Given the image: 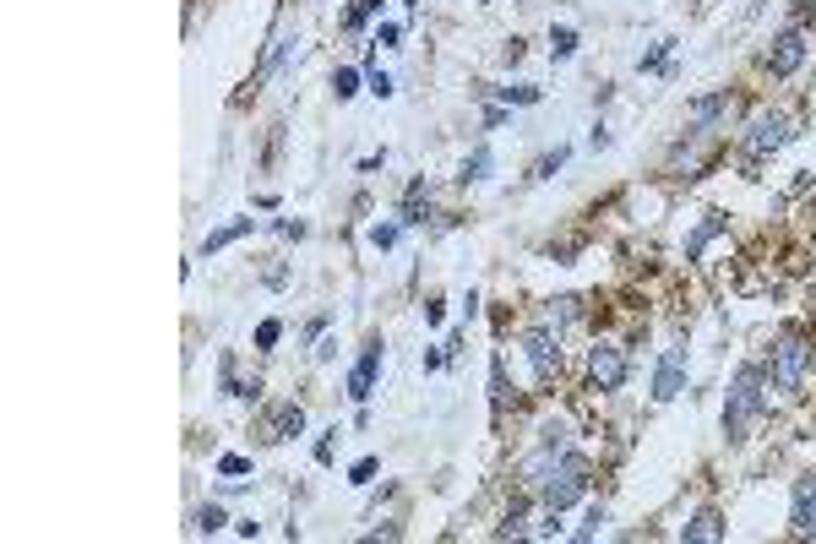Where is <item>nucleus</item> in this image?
<instances>
[{
  "label": "nucleus",
  "instance_id": "f257e3e1",
  "mask_svg": "<svg viewBox=\"0 0 816 544\" xmlns=\"http://www.w3.org/2000/svg\"><path fill=\"white\" fill-rule=\"evenodd\" d=\"M768 414V370L762 365H740L735 381H729V398H724V436L729 441H746L751 425Z\"/></svg>",
  "mask_w": 816,
  "mask_h": 544
},
{
  "label": "nucleus",
  "instance_id": "f03ea898",
  "mask_svg": "<svg viewBox=\"0 0 816 544\" xmlns=\"http://www.w3.org/2000/svg\"><path fill=\"white\" fill-rule=\"evenodd\" d=\"M588 485H593V463L583 452H561V457H555V468L544 474V485H539L544 512H566V506H577L588 496Z\"/></svg>",
  "mask_w": 816,
  "mask_h": 544
},
{
  "label": "nucleus",
  "instance_id": "7ed1b4c3",
  "mask_svg": "<svg viewBox=\"0 0 816 544\" xmlns=\"http://www.w3.org/2000/svg\"><path fill=\"white\" fill-rule=\"evenodd\" d=\"M811 365H816V349L800 332H784V338L773 343V360H768V376H773V387L778 392H806V381H811Z\"/></svg>",
  "mask_w": 816,
  "mask_h": 544
},
{
  "label": "nucleus",
  "instance_id": "20e7f679",
  "mask_svg": "<svg viewBox=\"0 0 816 544\" xmlns=\"http://www.w3.org/2000/svg\"><path fill=\"white\" fill-rule=\"evenodd\" d=\"M626 376H632V360H626L621 343H610V338L593 343L588 349V387L593 392H621Z\"/></svg>",
  "mask_w": 816,
  "mask_h": 544
},
{
  "label": "nucleus",
  "instance_id": "39448f33",
  "mask_svg": "<svg viewBox=\"0 0 816 544\" xmlns=\"http://www.w3.org/2000/svg\"><path fill=\"white\" fill-rule=\"evenodd\" d=\"M523 354H528V365H534V376H539V381H555V376H561V365H566V354H561V332H555L550 321H539V327H528V332H523Z\"/></svg>",
  "mask_w": 816,
  "mask_h": 544
},
{
  "label": "nucleus",
  "instance_id": "423d86ee",
  "mask_svg": "<svg viewBox=\"0 0 816 544\" xmlns=\"http://www.w3.org/2000/svg\"><path fill=\"white\" fill-rule=\"evenodd\" d=\"M789 136H795V120L778 115V109H768V115H757L746 126V153L751 158H768V153H778V147L789 142Z\"/></svg>",
  "mask_w": 816,
  "mask_h": 544
},
{
  "label": "nucleus",
  "instance_id": "0eeeda50",
  "mask_svg": "<svg viewBox=\"0 0 816 544\" xmlns=\"http://www.w3.org/2000/svg\"><path fill=\"white\" fill-rule=\"evenodd\" d=\"M806 55H811L806 33H800V28H784V33H778V39L768 44V71H773V77H795V71L806 66Z\"/></svg>",
  "mask_w": 816,
  "mask_h": 544
},
{
  "label": "nucleus",
  "instance_id": "6e6552de",
  "mask_svg": "<svg viewBox=\"0 0 816 544\" xmlns=\"http://www.w3.org/2000/svg\"><path fill=\"white\" fill-rule=\"evenodd\" d=\"M561 452H566V430H561V425H550V430H544V441H539V452L528 457L523 468H517L523 490H539V485H544V474L555 468V457H561Z\"/></svg>",
  "mask_w": 816,
  "mask_h": 544
},
{
  "label": "nucleus",
  "instance_id": "1a4fd4ad",
  "mask_svg": "<svg viewBox=\"0 0 816 544\" xmlns=\"http://www.w3.org/2000/svg\"><path fill=\"white\" fill-rule=\"evenodd\" d=\"M789 528L800 539H816V474H800L789 490Z\"/></svg>",
  "mask_w": 816,
  "mask_h": 544
},
{
  "label": "nucleus",
  "instance_id": "9d476101",
  "mask_svg": "<svg viewBox=\"0 0 816 544\" xmlns=\"http://www.w3.org/2000/svg\"><path fill=\"white\" fill-rule=\"evenodd\" d=\"M680 387H686V349H664L659 370H653V398H659V403H675Z\"/></svg>",
  "mask_w": 816,
  "mask_h": 544
},
{
  "label": "nucleus",
  "instance_id": "9b49d317",
  "mask_svg": "<svg viewBox=\"0 0 816 544\" xmlns=\"http://www.w3.org/2000/svg\"><path fill=\"white\" fill-rule=\"evenodd\" d=\"M376 376H381V338H370L365 354H360V360H354V370H349V398L365 403L370 392H376Z\"/></svg>",
  "mask_w": 816,
  "mask_h": 544
},
{
  "label": "nucleus",
  "instance_id": "f8f14e48",
  "mask_svg": "<svg viewBox=\"0 0 816 544\" xmlns=\"http://www.w3.org/2000/svg\"><path fill=\"white\" fill-rule=\"evenodd\" d=\"M729 528H724V517L713 512V506H702V512H691L686 517V528H680V539L686 544H713V539H724Z\"/></svg>",
  "mask_w": 816,
  "mask_h": 544
},
{
  "label": "nucleus",
  "instance_id": "ddd939ff",
  "mask_svg": "<svg viewBox=\"0 0 816 544\" xmlns=\"http://www.w3.org/2000/svg\"><path fill=\"white\" fill-rule=\"evenodd\" d=\"M719 234H724V213H702V224L691 229V240H686V262H702V251H708Z\"/></svg>",
  "mask_w": 816,
  "mask_h": 544
},
{
  "label": "nucleus",
  "instance_id": "4468645a",
  "mask_svg": "<svg viewBox=\"0 0 816 544\" xmlns=\"http://www.w3.org/2000/svg\"><path fill=\"white\" fill-rule=\"evenodd\" d=\"M300 430H305V408L300 403H278V408H272V425H267L272 441H289V436H300Z\"/></svg>",
  "mask_w": 816,
  "mask_h": 544
},
{
  "label": "nucleus",
  "instance_id": "2eb2a0df",
  "mask_svg": "<svg viewBox=\"0 0 816 544\" xmlns=\"http://www.w3.org/2000/svg\"><path fill=\"white\" fill-rule=\"evenodd\" d=\"M251 229H256V218H229L224 229H213V234H207V240H202V256H218V251H224V245L245 240V234H251Z\"/></svg>",
  "mask_w": 816,
  "mask_h": 544
},
{
  "label": "nucleus",
  "instance_id": "dca6fc26",
  "mask_svg": "<svg viewBox=\"0 0 816 544\" xmlns=\"http://www.w3.org/2000/svg\"><path fill=\"white\" fill-rule=\"evenodd\" d=\"M719 115H729V93L697 98V104H691V120H686V126H691V131H708V126H713V120H719Z\"/></svg>",
  "mask_w": 816,
  "mask_h": 544
},
{
  "label": "nucleus",
  "instance_id": "f3484780",
  "mask_svg": "<svg viewBox=\"0 0 816 544\" xmlns=\"http://www.w3.org/2000/svg\"><path fill=\"white\" fill-rule=\"evenodd\" d=\"M490 169H496L490 147H474V153L463 158V169H457V180H463V185H479V180H490Z\"/></svg>",
  "mask_w": 816,
  "mask_h": 544
},
{
  "label": "nucleus",
  "instance_id": "a211bd4d",
  "mask_svg": "<svg viewBox=\"0 0 816 544\" xmlns=\"http://www.w3.org/2000/svg\"><path fill=\"white\" fill-rule=\"evenodd\" d=\"M577 316H583V300H577V294H561V300H550V311H544V321H550L555 332H566Z\"/></svg>",
  "mask_w": 816,
  "mask_h": 544
},
{
  "label": "nucleus",
  "instance_id": "6ab92c4d",
  "mask_svg": "<svg viewBox=\"0 0 816 544\" xmlns=\"http://www.w3.org/2000/svg\"><path fill=\"white\" fill-rule=\"evenodd\" d=\"M191 523H196V534H218V528H224L229 517H224V506H213V501H207V506H196V517H191Z\"/></svg>",
  "mask_w": 816,
  "mask_h": 544
},
{
  "label": "nucleus",
  "instance_id": "aec40b11",
  "mask_svg": "<svg viewBox=\"0 0 816 544\" xmlns=\"http://www.w3.org/2000/svg\"><path fill=\"white\" fill-rule=\"evenodd\" d=\"M550 55H555V60H572V55H577V33H572V28H555V33H550Z\"/></svg>",
  "mask_w": 816,
  "mask_h": 544
},
{
  "label": "nucleus",
  "instance_id": "412c9836",
  "mask_svg": "<svg viewBox=\"0 0 816 544\" xmlns=\"http://www.w3.org/2000/svg\"><path fill=\"white\" fill-rule=\"evenodd\" d=\"M490 398H496V408L512 403V387H506V365H501V360L490 365Z\"/></svg>",
  "mask_w": 816,
  "mask_h": 544
},
{
  "label": "nucleus",
  "instance_id": "4be33fe9",
  "mask_svg": "<svg viewBox=\"0 0 816 544\" xmlns=\"http://www.w3.org/2000/svg\"><path fill=\"white\" fill-rule=\"evenodd\" d=\"M332 93H338V98H354V93H360V71H349V66L332 71Z\"/></svg>",
  "mask_w": 816,
  "mask_h": 544
},
{
  "label": "nucleus",
  "instance_id": "5701e85b",
  "mask_svg": "<svg viewBox=\"0 0 816 544\" xmlns=\"http://www.w3.org/2000/svg\"><path fill=\"white\" fill-rule=\"evenodd\" d=\"M376 11H381V0H354V6H349V17H343V22H349V28H365V22L376 17Z\"/></svg>",
  "mask_w": 816,
  "mask_h": 544
},
{
  "label": "nucleus",
  "instance_id": "b1692460",
  "mask_svg": "<svg viewBox=\"0 0 816 544\" xmlns=\"http://www.w3.org/2000/svg\"><path fill=\"white\" fill-rule=\"evenodd\" d=\"M566 158H572V153H566V147H555V153H544V158H539V169H534V180H550L555 169H566Z\"/></svg>",
  "mask_w": 816,
  "mask_h": 544
},
{
  "label": "nucleus",
  "instance_id": "393cba45",
  "mask_svg": "<svg viewBox=\"0 0 816 544\" xmlns=\"http://www.w3.org/2000/svg\"><path fill=\"white\" fill-rule=\"evenodd\" d=\"M398 229L403 224H376L370 229V245H376V251H392V245H398Z\"/></svg>",
  "mask_w": 816,
  "mask_h": 544
},
{
  "label": "nucleus",
  "instance_id": "a878e982",
  "mask_svg": "<svg viewBox=\"0 0 816 544\" xmlns=\"http://www.w3.org/2000/svg\"><path fill=\"white\" fill-rule=\"evenodd\" d=\"M218 474H251V457H240V452H224V457H218Z\"/></svg>",
  "mask_w": 816,
  "mask_h": 544
},
{
  "label": "nucleus",
  "instance_id": "bb28decb",
  "mask_svg": "<svg viewBox=\"0 0 816 544\" xmlns=\"http://www.w3.org/2000/svg\"><path fill=\"white\" fill-rule=\"evenodd\" d=\"M376 468H381L376 457H360V463L349 468V485H370V479H376Z\"/></svg>",
  "mask_w": 816,
  "mask_h": 544
},
{
  "label": "nucleus",
  "instance_id": "cd10ccee",
  "mask_svg": "<svg viewBox=\"0 0 816 544\" xmlns=\"http://www.w3.org/2000/svg\"><path fill=\"white\" fill-rule=\"evenodd\" d=\"M670 49H675V39H659V44L648 49V55H642V71H659V66H664V55H670Z\"/></svg>",
  "mask_w": 816,
  "mask_h": 544
},
{
  "label": "nucleus",
  "instance_id": "c85d7f7f",
  "mask_svg": "<svg viewBox=\"0 0 816 544\" xmlns=\"http://www.w3.org/2000/svg\"><path fill=\"white\" fill-rule=\"evenodd\" d=\"M506 104H539V88H528V82H517V88H501Z\"/></svg>",
  "mask_w": 816,
  "mask_h": 544
},
{
  "label": "nucleus",
  "instance_id": "c756f323",
  "mask_svg": "<svg viewBox=\"0 0 816 544\" xmlns=\"http://www.w3.org/2000/svg\"><path fill=\"white\" fill-rule=\"evenodd\" d=\"M278 338H283V321H262V327H256V349H272Z\"/></svg>",
  "mask_w": 816,
  "mask_h": 544
},
{
  "label": "nucleus",
  "instance_id": "7c9ffc66",
  "mask_svg": "<svg viewBox=\"0 0 816 544\" xmlns=\"http://www.w3.org/2000/svg\"><path fill=\"white\" fill-rule=\"evenodd\" d=\"M376 44H381V49H398V44H403V28H398V22H381V28H376Z\"/></svg>",
  "mask_w": 816,
  "mask_h": 544
},
{
  "label": "nucleus",
  "instance_id": "2f4dec72",
  "mask_svg": "<svg viewBox=\"0 0 816 544\" xmlns=\"http://www.w3.org/2000/svg\"><path fill=\"white\" fill-rule=\"evenodd\" d=\"M599 528H604V506H593V512H588V523L577 528L572 539H593V534H599Z\"/></svg>",
  "mask_w": 816,
  "mask_h": 544
},
{
  "label": "nucleus",
  "instance_id": "473e14b6",
  "mask_svg": "<svg viewBox=\"0 0 816 544\" xmlns=\"http://www.w3.org/2000/svg\"><path fill=\"white\" fill-rule=\"evenodd\" d=\"M272 229H278L283 240H305V224H300V218H278V224H272Z\"/></svg>",
  "mask_w": 816,
  "mask_h": 544
},
{
  "label": "nucleus",
  "instance_id": "72a5a7b5",
  "mask_svg": "<svg viewBox=\"0 0 816 544\" xmlns=\"http://www.w3.org/2000/svg\"><path fill=\"white\" fill-rule=\"evenodd\" d=\"M332 447H338V430H327V436L316 441V463H332Z\"/></svg>",
  "mask_w": 816,
  "mask_h": 544
},
{
  "label": "nucleus",
  "instance_id": "f704fd0d",
  "mask_svg": "<svg viewBox=\"0 0 816 544\" xmlns=\"http://www.w3.org/2000/svg\"><path fill=\"white\" fill-rule=\"evenodd\" d=\"M370 93H376V98H392V77H387V71H370Z\"/></svg>",
  "mask_w": 816,
  "mask_h": 544
},
{
  "label": "nucleus",
  "instance_id": "c9c22d12",
  "mask_svg": "<svg viewBox=\"0 0 816 544\" xmlns=\"http://www.w3.org/2000/svg\"><path fill=\"white\" fill-rule=\"evenodd\" d=\"M506 126V109H485V131H501Z\"/></svg>",
  "mask_w": 816,
  "mask_h": 544
}]
</instances>
